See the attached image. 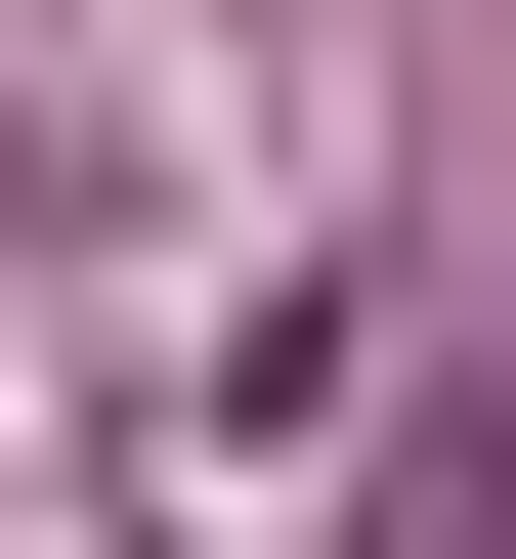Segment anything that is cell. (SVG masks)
<instances>
[{
  "instance_id": "6da1fadb",
  "label": "cell",
  "mask_w": 516,
  "mask_h": 559,
  "mask_svg": "<svg viewBox=\"0 0 516 559\" xmlns=\"http://www.w3.org/2000/svg\"><path fill=\"white\" fill-rule=\"evenodd\" d=\"M387 559H516V388H473V430H431V474H387Z\"/></svg>"
}]
</instances>
